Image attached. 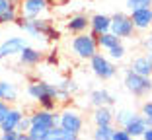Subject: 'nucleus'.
I'll return each instance as SVG.
<instances>
[{
	"mask_svg": "<svg viewBox=\"0 0 152 140\" xmlns=\"http://www.w3.org/2000/svg\"><path fill=\"white\" fill-rule=\"evenodd\" d=\"M16 25L26 33L27 37H31V39H39V37H45V39L49 41H57L61 37V31H58L57 27L53 25V22L47 18H33V20H26L20 16L16 20Z\"/></svg>",
	"mask_w": 152,
	"mask_h": 140,
	"instance_id": "1",
	"label": "nucleus"
},
{
	"mask_svg": "<svg viewBox=\"0 0 152 140\" xmlns=\"http://www.w3.org/2000/svg\"><path fill=\"white\" fill-rule=\"evenodd\" d=\"M57 91H58L57 84H51V82H45V80H33L26 88V94L35 103H39V107L49 109V111H55L58 105Z\"/></svg>",
	"mask_w": 152,
	"mask_h": 140,
	"instance_id": "2",
	"label": "nucleus"
},
{
	"mask_svg": "<svg viewBox=\"0 0 152 140\" xmlns=\"http://www.w3.org/2000/svg\"><path fill=\"white\" fill-rule=\"evenodd\" d=\"M70 53L74 54L76 59L80 60H90L96 53L99 51V45H98V37L94 35L92 31H84V33H78L70 39Z\"/></svg>",
	"mask_w": 152,
	"mask_h": 140,
	"instance_id": "3",
	"label": "nucleus"
},
{
	"mask_svg": "<svg viewBox=\"0 0 152 140\" xmlns=\"http://www.w3.org/2000/svg\"><path fill=\"white\" fill-rule=\"evenodd\" d=\"M123 86L133 97H146L152 91V76H142L134 72L133 68H127L123 72Z\"/></svg>",
	"mask_w": 152,
	"mask_h": 140,
	"instance_id": "4",
	"label": "nucleus"
},
{
	"mask_svg": "<svg viewBox=\"0 0 152 140\" xmlns=\"http://www.w3.org/2000/svg\"><path fill=\"white\" fill-rule=\"evenodd\" d=\"M88 62H90V70H92V74H94L98 80L107 82V80H111V78H115V74H117L115 60L109 59L107 53L103 54V53H99V51H98V53H96Z\"/></svg>",
	"mask_w": 152,
	"mask_h": 140,
	"instance_id": "5",
	"label": "nucleus"
},
{
	"mask_svg": "<svg viewBox=\"0 0 152 140\" xmlns=\"http://www.w3.org/2000/svg\"><path fill=\"white\" fill-rule=\"evenodd\" d=\"M58 125L80 136L84 131V115H82V111L74 107H63L58 111Z\"/></svg>",
	"mask_w": 152,
	"mask_h": 140,
	"instance_id": "6",
	"label": "nucleus"
},
{
	"mask_svg": "<svg viewBox=\"0 0 152 140\" xmlns=\"http://www.w3.org/2000/svg\"><path fill=\"white\" fill-rule=\"evenodd\" d=\"M111 31L115 33L121 39H133L137 27H134L133 20H131V14L125 12H115L111 16Z\"/></svg>",
	"mask_w": 152,
	"mask_h": 140,
	"instance_id": "7",
	"label": "nucleus"
},
{
	"mask_svg": "<svg viewBox=\"0 0 152 140\" xmlns=\"http://www.w3.org/2000/svg\"><path fill=\"white\" fill-rule=\"evenodd\" d=\"M29 119H31V127L51 131V128H55L58 125V111H49V109L39 107L35 111H31Z\"/></svg>",
	"mask_w": 152,
	"mask_h": 140,
	"instance_id": "8",
	"label": "nucleus"
},
{
	"mask_svg": "<svg viewBox=\"0 0 152 140\" xmlns=\"http://www.w3.org/2000/svg\"><path fill=\"white\" fill-rule=\"evenodd\" d=\"M29 45L26 37L22 35H10L8 39H4L0 43V60L4 59H12V57H18L23 51V47Z\"/></svg>",
	"mask_w": 152,
	"mask_h": 140,
	"instance_id": "9",
	"label": "nucleus"
},
{
	"mask_svg": "<svg viewBox=\"0 0 152 140\" xmlns=\"http://www.w3.org/2000/svg\"><path fill=\"white\" fill-rule=\"evenodd\" d=\"M18 8H20V16L26 20L41 18L49 10V0H22Z\"/></svg>",
	"mask_w": 152,
	"mask_h": 140,
	"instance_id": "10",
	"label": "nucleus"
},
{
	"mask_svg": "<svg viewBox=\"0 0 152 140\" xmlns=\"http://www.w3.org/2000/svg\"><path fill=\"white\" fill-rule=\"evenodd\" d=\"M131 14V20H133L137 31H148L152 27V6L148 8H137L133 10Z\"/></svg>",
	"mask_w": 152,
	"mask_h": 140,
	"instance_id": "11",
	"label": "nucleus"
},
{
	"mask_svg": "<svg viewBox=\"0 0 152 140\" xmlns=\"http://www.w3.org/2000/svg\"><path fill=\"white\" fill-rule=\"evenodd\" d=\"M88 103L92 107H99V105H115L117 97L105 88H96L88 94Z\"/></svg>",
	"mask_w": 152,
	"mask_h": 140,
	"instance_id": "12",
	"label": "nucleus"
},
{
	"mask_svg": "<svg viewBox=\"0 0 152 140\" xmlns=\"http://www.w3.org/2000/svg\"><path fill=\"white\" fill-rule=\"evenodd\" d=\"M90 119H92V123H94L96 127H98V125H115L113 105H99V107H94Z\"/></svg>",
	"mask_w": 152,
	"mask_h": 140,
	"instance_id": "13",
	"label": "nucleus"
},
{
	"mask_svg": "<svg viewBox=\"0 0 152 140\" xmlns=\"http://www.w3.org/2000/svg\"><path fill=\"white\" fill-rule=\"evenodd\" d=\"M20 18V8L12 0H0V25H8V23H16Z\"/></svg>",
	"mask_w": 152,
	"mask_h": 140,
	"instance_id": "14",
	"label": "nucleus"
},
{
	"mask_svg": "<svg viewBox=\"0 0 152 140\" xmlns=\"http://www.w3.org/2000/svg\"><path fill=\"white\" fill-rule=\"evenodd\" d=\"M90 31L94 33L96 37L102 35V33H107L111 31V16L107 14H94L90 16Z\"/></svg>",
	"mask_w": 152,
	"mask_h": 140,
	"instance_id": "15",
	"label": "nucleus"
},
{
	"mask_svg": "<svg viewBox=\"0 0 152 140\" xmlns=\"http://www.w3.org/2000/svg\"><path fill=\"white\" fill-rule=\"evenodd\" d=\"M18 60H20L22 66L33 68V66H37V64L43 60V53H41L39 49H35V47H31V45H26L23 51L18 54Z\"/></svg>",
	"mask_w": 152,
	"mask_h": 140,
	"instance_id": "16",
	"label": "nucleus"
},
{
	"mask_svg": "<svg viewBox=\"0 0 152 140\" xmlns=\"http://www.w3.org/2000/svg\"><path fill=\"white\" fill-rule=\"evenodd\" d=\"M64 27H66V31L72 33V35L84 33V31L90 29V18L86 16V14H74V16H70V18L66 20Z\"/></svg>",
	"mask_w": 152,
	"mask_h": 140,
	"instance_id": "17",
	"label": "nucleus"
},
{
	"mask_svg": "<svg viewBox=\"0 0 152 140\" xmlns=\"http://www.w3.org/2000/svg\"><path fill=\"white\" fill-rule=\"evenodd\" d=\"M20 97V90L18 86L10 80H0V99L8 101V103H16Z\"/></svg>",
	"mask_w": 152,
	"mask_h": 140,
	"instance_id": "18",
	"label": "nucleus"
},
{
	"mask_svg": "<svg viewBox=\"0 0 152 140\" xmlns=\"http://www.w3.org/2000/svg\"><path fill=\"white\" fill-rule=\"evenodd\" d=\"M22 117H23V111L20 107H10L8 115L4 117V121L0 123V132H2V131H12V128H18Z\"/></svg>",
	"mask_w": 152,
	"mask_h": 140,
	"instance_id": "19",
	"label": "nucleus"
},
{
	"mask_svg": "<svg viewBox=\"0 0 152 140\" xmlns=\"http://www.w3.org/2000/svg\"><path fill=\"white\" fill-rule=\"evenodd\" d=\"M146 127H148V123H146V119L142 117V113H137L133 121L127 123V127H125V128L131 132V136H133V138H142V134H144V131H146Z\"/></svg>",
	"mask_w": 152,
	"mask_h": 140,
	"instance_id": "20",
	"label": "nucleus"
},
{
	"mask_svg": "<svg viewBox=\"0 0 152 140\" xmlns=\"http://www.w3.org/2000/svg\"><path fill=\"white\" fill-rule=\"evenodd\" d=\"M129 68H133L134 72L142 74V76H152V64H150V60H148L146 54H139V57H134V59L131 60Z\"/></svg>",
	"mask_w": 152,
	"mask_h": 140,
	"instance_id": "21",
	"label": "nucleus"
},
{
	"mask_svg": "<svg viewBox=\"0 0 152 140\" xmlns=\"http://www.w3.org/2000/svg\"><path fill=\"white\" fill-rule=\"evenodd\" d=\"M121 37H117L113 31H107V33H102V35H98V45L102 51H107L111 49L113 45H117V43H121Z\"/></svg>",
	"mask_w": 152,
	"mask_h": 140,
	"instance_id": "22",
	"label": "nucleus"
},
{
	"mask_svg": "<svg viewBox=\"0 0 152 140\" xmlns=\"http://www.w3.org/2000/svg\"><path fill=\"white\" fill-rule=\"evenodd\" d=\"M137 115V111L133 109H117L115 111V127H127V123H131Z\"/></svg>",
	"mask_w": 152,
	"mask_h": 140,
	"instance_id": "23",
	"label": "nucleus"
},
{
	"mask_svg": "<svg viewBox=\"0 0 152 140\" xmlns=\"http://www.w3.org/2000/svg\"><path fill=\"white\" fill-rule=\"evenodd\" d=\"M113 131H115V125H98L92 132L96 140H111Z\"/></svg>",
	"mask_w": 152,
	"mask_h": 140,
	"instance_id": "24",
	"label": "nucleus"
},
{
	"mask_svg": "<svg viewBox=\"0 0 152 140\" xmlns=\"http://www.w3.org/2000/svg\"><path fill=\"white\" fill-rule=\"evenodd\" d=\"M76 138H80L76 132H70V131H66V128H63L61 125H57V127L51 131L49 140H76Z\"/></svg>",
	"mask_w": 152,
	"mask_h": 140,
	"instance_id": "25",
	"label": "nucleus"
},
{
	"mask_svg": "<svg viewBox=\"0 0 152 140\" xmlns=\"http://www.w3.org/2000/svg\"><path fill=\"white\" fill-rule=\"evenodd\" d=\"M105 53H107V57H109V59H113V60L117 62V60H123V59H125V54H127V49H125V45H123V41H121V43H117V45H113L111 49H107Z\"/></svg>",
	"mask_w": 152,
	"mask_h": 140,
	"instance_id": "26",
	"label": "nucleus"
},
{
	"mask_svg": "<svg viewBox=\"0 0 152 140\" xmlns=\"http://www.w3.org/2000/svg\"><path fill=\"white\" fill-rule=\"evenodd\" d=\"M57 86L61 88V90L70 91L72 95H74V94H78V90H80V86H78V84H76V80H72V78H63V80L58 82Z\"/></svg>",
	"mask_w": 152,
	"mask_h": 140,
	"instance_id": "27",
	"label": "nucleus"
},
{
	"mask_svg": "<svg viewBox=\"0 0 152 140\" xmlns=\"http://www.w3.org/2000/svg\"><path fill=\"white\" fill-rule=\"evenodd\" d=\"M148 6H152V0H125L127 12H133L137 8H148Z\"/></svg>",
	"mask_w": 152,
	"mask_h": 140,
	"instance_id": "28",
	"label": "nucleus"
},
{
	"mask_svg": "<svg viewBox=\"0 0 152 140\" xmlns=\"http://www.w3.org/2000/svg\"><path fill=\"white\" fill-rule=\"evenodd\" d=\"M140 113H142V117L146 119L148 127H152V99L144 101V103L140 105Z\"/></svg>",
	"mask_w": 152,
	"mask_h": 140,
	"instance_id": "29",
	"label": "nucleus"
},
{
	"mask_svg": "<svg viewBox=\"0 0 152 140\" xmlns=\"http://www.w3.org/2000/svg\"><path fill=\"white\" fill-rule=\"evenodd\" d=\"M57 88H58V86H57ZM70 97H72V94H70V91H66V90H61V88H58V91H57V101H58V103L66 105L68 101H70Z\"/></svg>",
	"mask_w": 152,
	"mask_h": 140,
	"instance_id": "30",
	"label": "nucleus"
},
{
	"mask_svg": "<svg viewBox=\"0 0 152 140\" xmlns=\"http://www.w3.org/2000/svg\"><path fill=\"white\" fill-rule=\"evenodd\" d=\"M29 128H31V119H29V115H23L22 121H20V125H18V131L20 132H27Z\"/></svg>",
	"mask_w": 152,
	"mask_h": 140,
	"instance_id": "31",
	"label": "nucleus"
},
{
	"mask_svg": "<svg viewBox=\"0 0 152 140\" xmlns=\"http://www.w3.org/2000/svg\"><path fill=\"white\" fill-rule=\"evenodd\" d=\"M10 107H12V103H8V101H2V99H0V123L4 121V117L8 115Z\"/></svg>",
	"mask_w": 152,
	"mask_h": 140,
	"instance_id": "32",
	"label": "nucleus"
},
{
	"mask_svg": "<svg viewBox=\"0 0 152 140\" xmlns=\"http://www.w3.org/2000/svg\"><path fill=\"white\" fill-rule=\"evenodd\" d=\"M146 49H152V27L148 29V35H146V39H144V43H142Z\"/></svg>",
	"mask_w": 152,
	"mask_h": 140,
	"instance_id": "33",
	"label": "nucleus"
},
{
	"mask_svg": "<svg viewBox=\"0 0 152 140\" xmlns=\"http://www.w3.org/2000/svg\"><path fill=\"white\" fill-rule=\"evenodd\" d=\"M142 138H144V140H152V127H146V131H144Z\"/></svg>",
	"mask_w": 152,
	"mask_h": 140,
	"instance_id": "34",
	"label": "nucleus"
},
{
	"mask_svg": "<svg viewBox=\"0 0 152 140\" xmlns=\"http://www.w3.org/2000/svg\"><path fill=\"white\" fill-rule=\"evenodd\" d=\"M47 62H49V64H57V54L51 53L49 57H47Z\"/></svg>",
	"mask_w": 152,
	"mask_h": 140,
	"instance_id": "35",
	"label": "nucleus"
},
{
	"mask_svg": "<svg viewBox=\"0 0 152 140\" xmlns=\"http://www.w3.org/2000/svg\"><path fill=\"white\" fill-rule=\"evenodd\" d=\"M148 57V60H150V64H152V49H146V53H144Z\"/></svg>",
	"mask_w": 152,
	"mask_h": 140,
	"instance_id": "36",
	"label": "nucleus"
},
{
	"mask_svg": "<svg viewBox=\"0 0 152 140\" xmlns=\"http://www.w3.org/2000/svg\"><path fill=\"white\" fill-rule=\"evenodd\" d=\"M12 2H16V4H20V2H22V0H12Z\"/></svg>",
	"mask_w": 152,
	"mask_h": 140,
	"instance_id": "37",
	"label": "nucleus"
},
{
	"mask_svg": "<svg viewBox=\"0 0 152 140\" xmlns=\"http://www.w3.org/2000/svg\"><path fill=\"white\" fill-rule=\"evenodd\" d=\"M0 72H2V68H0Z\"/></svg>",
	"mask_w": 152,
	"mask_h": 140,
	"instance_id": "38",
	"label": "nucleus"
}]
</instances>
